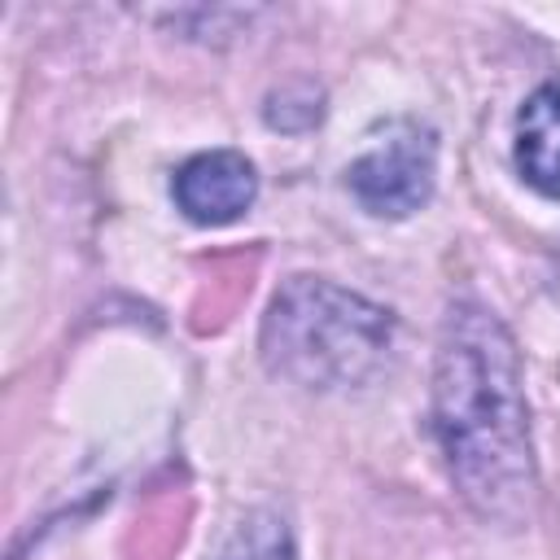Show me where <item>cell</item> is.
<instances>
[{
	"instance_id": "8992f818",
	"label": "cell",
	"mask_w": 560,
	"mask_h": 560,
	"mask_svg": "<svg viewBox=\"0 0 560 560\" xmlns=\"http://www.w3.org/2000/svg\"><path fill=\"white\" fill-rule=\"evenodd\" d=\"M223 560H298L289 525L276 512H254L228 542Z\"/></svg>"
},
{
	"instance_id": "5b68a950",
	"label": "cell",
	"mask_w": 560,
	"mask_h": 560,
	"mask_svg": "<svg viewBox=\"0 0 560 560\" xmlns=\"http://www.w3.org/2000/svg\"><path fill=\"white\" fill-rule=\"evenodd\" d=\"M516 171L542 197H560V79L542 83L516 114Z\"/></svg>"
},
{
	"instance_id": "6da1fadb",
	"label": "cell",
	"mask_w": 560,
	"mask_h": 560,
	"mask_svg": "<svg viewBox=\"0 0 560 560\" xmlns=\"http://www.w3.org/2000/svg\"><path fill=\"white\" fill-rule=\"evenodd\" d=\"M433 429L459 494L490 521H521L534 499L521 363L508 328L481 306H455L442 324Z\"/></svg>"
},
{
	"instance_id": "277c9868",
	"label": "cell",
	"mask_w": 560,
	"mask_h": 560,
	"mask_svg": "<svg viewBox=\"0 0 560 560\" xmlns=\"http://www.w3.org/2000/svg\"><path fill=\"white\" fill-rule=\"evenodd\" d=\"M171 192H175V206L192 223L219 228V223L241 219L254 206L258 175H254V166H249L245 153H236V149H210V153L188 158L175 171Z\"/></svg>"
},
{
	"instance_id": "7a4b0ae2",
	"label": "cell",
	"mask_w": 560,
	"mask_h": 560,
	"mask_svg": "<svg viewBox=\"0 0 560 560\" xmlns=\"http://www.w3.org/2000/svg\"><path fill=\"white\" fill-rule=\"evenodd\" d=\"M389 346L394 319L385 306L315 276H293L271 298L262 319L267 368L311 389H337L376 376Z\"/></svg>"
},
{
	"instance_id": "3957f363",
	"label": "cell",
	"mask_w": 560,
	"mask_h": 560,
	"mask_svg": "<svg viewBox=\"0 0 560 560\" xmlns=\"http://www.w3.org/2000/svg\"><path fill=\"white\" fill-rule=\"evenodd\" d=\"M433 175H438V140L416 118L376 122L346 171L359 206L381 219L416 214L433 192Z\"/></svg>"
}]
</instances>
